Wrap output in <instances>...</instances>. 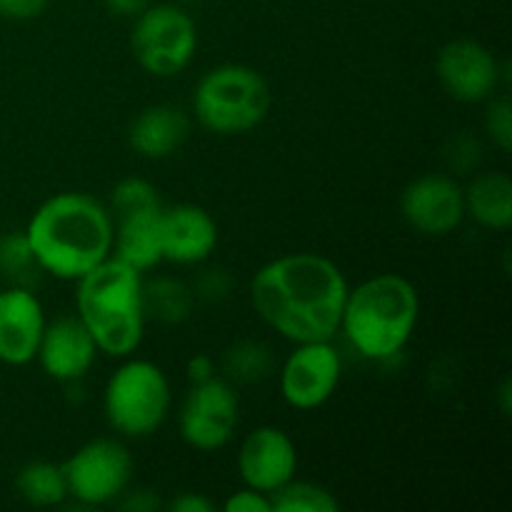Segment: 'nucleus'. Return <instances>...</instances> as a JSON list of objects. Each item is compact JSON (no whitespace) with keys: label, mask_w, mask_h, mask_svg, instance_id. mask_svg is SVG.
Masks as SVG:
<instances>
[{"label":"nucleus","mask_w":512,"mask_h":512,"mask_svg":"<svg viewBox=\"0 0 512 512\" xmlns=\"http://www.w3.org/2000/svg\"><path fill=\"white\" fill-rule=\"evenodd\" d=\"M98 353V345L83 320L78 315H63L53 323H45L35 360L53 380L75 383L88 375Z\"/></svg>","instance_id":"15"},{"label":"nucleus","mask_w":512,"mask_h":512,"mask_svg":"<svg viewBox=\"0 0 512 512\" xmlns=\"http://www.w3.org/2000/svg\"><path fill=\"white\" fill-rule=\"evenodd\" d=\"M465 215L488 230H508L512 225V180L505 173H483L463 190Z\"/></svg>","instance_id":"19"},{"label":"nucleus","mask_w":512,"mask_h":512,"mask_svg":"<svg viewBox=\"0 0 512 512\" xmlns=\"http://www.w3.org/2000/svg\"><path fill=\"white\" fill-rule=\"evenodd\" d=\"M273 108V93L250 65L225 63L208 70L193 93L195 120L215 135H243L258 128Z\"/></svg>","instance_id":"5"},{"label":"nucleus","mask_w":512,"mask_h":512,"mask_svg":"<svg viewBox=\"0 0 512 512\" xmlns=\"http://www.w3.org/2000/svg\"><path fill=\"white\" fill-rule=\"evenodd\" d=\"M35 263L60 280H80L110 258L113 218L88 193H58L45 200L25 228Z\"/></svg>","instance_id":"2"},{"label":"nucleus","mask_w":512,"mask_h":512,"mask_svg":"<svg viewBox=\"0 0 512 512\" xmlns=\"http://www.w3.org/2000/svg\"><path fill=\"white\" fill-rule=\"evenodd\" d=\"M75 283L78 318L90 330L100 353L113 358L133 355L143 343L148 320L143 303V273L110 255Z\"/></svg>","instance_id":"3"},{"label":"nucleus","mask_w":512,"mask_h":512,"mask_svg":"<svg viewBox=\"0 0 512 512\" xmlns=\"http://www.w3.org/2000/svg\"><path fill=\"white\" fill-rule=\"evenodd\" d=\"M110 255L138 273L163 263V205L115 215Z\"/></svg>","instance_id":"17"},{"label":"nucleus","mask_w":512,"mask_h":512,"mask_svg":"<svg viewBox=\"0 0 512 512\" xmlns=\"http://www.w3.org/2000/svg\"><path fill=\"white\" fill-rule=\"evenodd\" d=\"M190 135V118L178 108V105H150L140 110L138 118L130 123L128 140L130 148L138 155L150 160L168 158L178 153L180 145Z\"/></svg>","instance_id":"18"},{"label":"nucleus","mask_w":512,"mask_h":512,"mask_svg":"<svg viewBox=\"0 0 512 512\" xmlns=\"http://www.w3.org/2000/svg\"><path fill=\"white\" fill-rule=\"evenodd\" d=\"M405 223L423 235H448L463 223L465 195L458 180L443 173H428L405 185L400 195Z\"/></svg>","instance_id":"12"},{"label":"nucleus","mask_w":512,"mask_h":512,"mask_svg":"<svg viewBox=\"0 0 512 512\" xmlns=\"http://www.w3.org/2000/svg\"><path fill=\"white\" fill-rule=\"evenodd\" d=\"M50 0H0V18L5 20H33L43 15Z\"/></svg>","instance_id":"28"},{"label":"nucleus","mask_w":512,"mask_h":512,"mask_svg":"<svg viewBox=\"0 0 512 512\" xmlns=\"http://www.w3.org/2000/svg\"><path fill=\"white\" fill-rule=\"evenodd\" d=\"M343 360L330 340L298 343L280 370V395L290 408L315 410L335 395Z\"/></svg>","instance_id":"10"},{"label":"nucleus","mask_w":512,"mask_h":512,"mask_svg":"<svg viewBox=\"0 0 512 512\" xmlns=\"http://www.w3.org/2000/svg\"><path fill=\"white\" fill-rule=\"evenodd\" d=\"M103 3L113 15H120V18H135V15H140L148 8L150 0H103Z\"/></svg>","instance_id":"31"},{"label":"nucleus","mask_w":512,"mask_h":512,"mask_svg":"<svg viewBox=\"0 0 512 512\" xmlns=\"http://www.w3.org/2000/svg\"><path fill=\"white\" fill-rule=\"evenodd\" d=\"M485 128L500 150L512 148V105L508 95H500L490 103L488 113H485Z\"/></svg>","instance_id":"26"},{"label":"nucleus","mask_w":512,"mask_h":512,"mask_svg":"<svg viewBox=\"0 0 512 512\" xmlns=\"http://www.w3.org/2000/svg\"><path fill=\"white\" fill-rule=\"evenodd\" d=\"M215 375V363L210 355L198 353L188 360V378L190 383H203V380L213 378Z\"/></svg>","instance_id":"30"},{"label":"nucleus","mask_w":512,"mask_h":512,"mask_svg":"<svg viewBox=\"0 0 512 512\" xmlns=\"http://www.w3.org/2000/svg\"><path fill=\"white\" fill-rule=\"evenodd\" d=\"M0 270L5 275H15V278H20L23 273H30V270H40L33 253H30L25 233L8 235V238L0 240Z\"/></svg>","instance_id":"25"},{"label":"nucleus","mask_w":512,"mask_h":512,"mask_svg":"<svg viewBox=\"0 0 512 512\" xmlns=\"http://www.w3.org/2000/svg\"><path fill=\"white\" fill-rule=\"evenodd\" d=\"M173 403L168 375L150 360L133 358L110 375L103 410L110 428L125 438L153 435L165 423Z\"/></svg>","instance_id":"6"},{"label":"nucleus","mask_w":512,"mask_h":512,"mask_svg":"<svg viewBox=\"0 0 512 512\" xmlns=\"http://www.w3.org/2000/svg\"><path fill=\"white\" fill-rule=\"evenodd\" d=\"M170 510L175 512H213L215 503L213 500L203 498L200 493H183L170 503Z\"/></svg>","instance_id":"29"},{"label":"nucleus","mask_w":512,"mask_h":512,"mask_svg":"<svg viewBox=\"0 0 512 512\" xmlns=\"http://www.w3.org/2000/svg\"><path fill=\"white\" fill-rule=\"evenodd\" d=\"M218 245V223L205 208L178 203L163 208V260L195 265L210 258Z\"/></svg>","instance_id":"16"},{"label":"nucleus","mask_w":512,"mask_h":512,"mask_svg":"<svg viewBox=\"0 0 512 512\" xmlns=\"http://www.w3.org/2000/svg\"><path fill=\"white\" fill-rule=\"evenodd\" d=\"M348 280L333 260L290 253L270 260L250 283V300L265 325L293 343L333 340L340 330Z\"/></svg>","instance_id":"1"},{"label":"nucleus","mask_w":512,"mask_h":512,"mask_svg":"<svg viewBox=\"0 0 512 512\" xmlns=\"http://www.w3.org/2000/svg\"><path fill=\"white\" fill-rule=\"evenodd\" d=\"M420 318V295L408 278L383 273L348 290L340 330L368 360H390L410 343Z\"/></svg>","instance_id":"4"},{"label":"nucleus","mask_w":512,"mask_h":512,"mask_svg":"<svg viewBox=\"0 0 512 512\" xmlns=\"http://www.w3.org/2000/svg\"><path fill=\"white\" fill-rule=\"evenodd\" d=\"M178 3H200V0H178Z\"/></svg>","instance_id":"32"},{"label":"nucleus","mask_w":512,"mask_h":512,"mask_svg":"<svg viewBox=\"0 0 512 512\" xmlns=\"http://www.w3.org/2000/svg\"><path fill=\"white\" fill-rule=\"evenodd\" d=\"M143 303L148 318L165 325H178L193 313L195 293L183 280L153 278L150 283H143Z\"/></svg>","instance_id":"21"},{"label":"nucleus","mask_w":512,"mask_h":512,"mask_svg":"<svg viewBox=\"0 0 512 512\" xmlns=\"http://www.w3.org/2000/svg\"><path fill=\"white\" fill-rule=\"evenodd\" d=\"M225 512H273V503L265 493L260 490H253L245 485L243 490L230 495L228 500L223 503Z\"/></svg>","instance_id":"27"},{"label":"nucleus","mask_w":512,"mask_h":512,"mask_svg":"<svg viewBox=\"0 0 512 512\" xmlns=\"http://www.w3.org/2000/svg\"><path fill=\"white\" fill-rule=\"evenodd\" d=\"M110 203H113L115 215H123L143 208H160L163 200H160L155 185H150L148 180L123 178L110 193Z\"/></svg>","instance_id":"24"},{"label":"nucleus","mask_w":512,"mask_h":512,"mask_svg":"<svg viewBox=\"0 0 512 512\" xmlns=\"http://www.w3.org/2000/svg\"><path fill=\"white\" fill-rule=\"evenodd\" d=\"M45 330V313L38 295L25 285L0 290V363H33Z\"/></svg>","instance_id":"14"},{"label":"nucleus","mask_w":512,"mask_h":512,"mask_svg":"<svg viewBox=\"0 0 512 512\" xmlns=\"http://www.w3.org/2000/svg\"><path fill=\"white\" fill-rule=\"evenodd\" d=\"M240 478L248 488L260 490L270 498L275 490L295 478L298 470V450L285 430L263 425L245 435L238 450Z\"/></svg>","instance_id":"13"},{"label":"nucleus","mask_w":512,"mask_h":512,"mask_svg":"<svg viewBox=\"0 0 512 512\" xmlns=\"http://www.w3.org/2000/svg\"><path fill=\"white\" fill-rule=\"evenodd\" d=\"M270 365H273L270 350L263 343H258V340H240L233 348H228L223 360L228 378L238 380V383L263 380L270 373Z\"/></svg>","instance_id":"23"},{"label":"nucleus","mask_w":512,"mask_h":512,"mask_svg":"<svg viewBox=\"0 0 512 512\" xmlns=\"http://www.w3.org/2000/svg\"><path fill=\"white\" fill-rule=\"evenodd\" d=\"M15 490L28 505L55 508L68 498L63 465L48 463V460H33V463L23 465L20 473L15 475Z\"/></svg>","instance_id":"20"},{"label":"nucleus","mask_w":512,"mask_h":512,"mask_svg":"<svg viewBox=\"0 0 512 512\" xmlns=\"http://www.w3.org/2000/svg\"><path fill=\"white\" fill-rule=\"evenodd\" d=\"M130 48L145 73L155 78H173L183 73L198 50V25L180 5L160 3L135 15Z\"/></svg>","instance_id":"7"},{"label":"nucleus","mask_w":512,"mask_h":512,"mask_svg":"<svg viewBox=\"0 0 512 512\" xmlns=\"http://www.w3.org/2000/svg\"><path fill=\"white\" fill-rule=\"evenodd\" d=\"M133 468V455L120 440H90L63 463L68 495L90 508L115 503L128 490Z\"/></svg>","instance_id":"8"},{"label":"nucleus","mask_w":512,"mask_h":512,"mask_svg":"<svg viewBox=\"0 0 512 512\" xmlns=\"http://www.w3.org/2000/svg\"><path fill=\"white\" fill-rule=\"evenodd\" d=\"M240 400L228 380L213 378L193 383L178 413L180 438L200 453L225 448L238 428Z\"/></svg>","instance_id":"9"},{"label":"nucleus","mask_w":512,"mask_h":512,"mask_svg":"<svg viewBox=\"0 0 512 512\" xmlns=\"http://www.w3.org/2000/svg\"><path fill=\"white\" fill-rule=\"evenodd\" d=\"M435 73L445 93L460 103H483L500 85V63L493 50L470 38L443 45L435 60Z\"/></svg>","instance_id":"11"},{"label":"nucleus","mask_w":512,"mask_h":512,"mask_svg":"<svg viewBox=\"0 0 512 512\" xmlns=\"http://www.w3.org/2000/svg\"><path fill=\"white\" fill-rule=\"evenodd\" d=\"M273 512H338L340 503L328 488L318 483L290 480L270 495Z\"/></svg>","instance_id":"22"}]
</instances>
